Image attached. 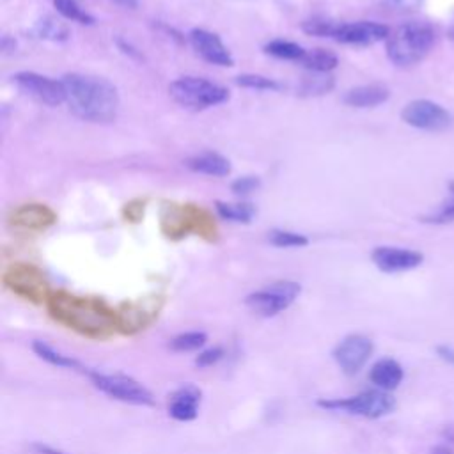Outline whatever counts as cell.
I'll list each match as a JSON object with an SVG mask.
<instances>
[{
	"instance_id": "obj_25",
	"label": "cell",
	"mask_w": 454,
	"mask_h": 454,
	"mask_svg": "<svg viewBox=\"0 0 454 454\" xmlns=\"http://www.w3.org/2000/svg\"><path fill=\"white\" fill-rule=\"evenodd\" d=\"M51 4L57 9V12L69 21H74L80 25L94 23V16L82 5L80 0H51Z\"/></svg>"
},
{
	"instance_id": "obj_34",
	"label": "cell",
	"mask_w": 454,
	"mask_h": 454,
	"mask_svg": "<svg viewBox=\"0 0 454 454\" xmlns=\"http://www.w3.org/2000/svg\"><path fill=\"white\" fill-rule=\"evenodd\" d=\"M223 356H225L223 348L213 346V348L202 349V351L195 356V365H199V367H211V365H215L216 362H220Z\"/></svg>"
},
{
	"instance_id": "obj_20",
	"label": "cell",
	"mask_w": 454,
	"mask_h": 454,
	"mask_svg": "<svg viewBox=\"0 0 454 454\" xmlns=\"http://www.w3.org/2000/svg\"><path fill=\"white\" fill-rule=\"evenodd\" d=\"M403 378H404V369L394 358H381L369 371L371 383L385 392L397 388L401 385Z\"/></svg>"
},
{
	"instance_id": "obj_10",
	"label": "cell",
	"mask_w": 454,
	"mask_h": 454,
	"mask_svg": "<svg viewBox=\"0 0 454 454\" xmlns=\"http://www.w3.org/2000/svg\"><path fill=\"white\" fill-rule=\"evenodd\" d=\"M12 82L21 92L30 96L37 103L48 106H59L66 103V89L62 80H53L34 71H20L12 76Z\"/></svg>"
},
{
	"instance_id": "obj_11",
	"label": "cell",
	"mask_w": 454,
	"mask_h": 454,
	"mask_svg": "<svg viewBox=\"0 0 454 454\" xmlns=\"http://www.w3.org/2000/svg\"><path fill=\"white\" fill-rule=\"evenodd\" d=\"M401 119L404 124L426 131H442L452 124V115L431 99H413L406 103L401 110Z\"/></svg>"
},
{
	"instance_id": "obj_17",
	"label": "cell",
	"mask_w": 454,
	"mask_h": 454,
	"mask_svg": "<svg viewBox=\"0 0 454 454\" xmlns=\"http://www.w3.org/2000/svg\"><path fill=\"white\" fill-rule=\"evenodd\" d=\"M57 222V215L44 204H23L12 209L9 223L23 231H44Z\"/></svg>"
},
{
	"instance_id": "obj_16",
	"label": "cell",
	"mask_w": 454,
	"mask_h": 454,
	"mask_svg": "<svg viewBox=\"0 0 454 454\" xmlns=\"http://www.w3.org/2000/svg\"><path fill=\"white\" fill-rule=\"evenodd\" d=\"M200 401H202V390L193 383H184L168 395L167 411L174 420L190 422L199 415Z\"/></svg>"
},
{
	"instance_id": "obj_18",
	"label": "cell",
	"mask_w": 454,
	"mask_h": 454,
	"mask_svg": "<svg viewBox=\"0 0 454 454\" xmlns=\"http://www.w3.org/2000/svg\"><path fill=\"white\" fill-rule=\"evenodd\" d=\"M184 165L192 172L204 174V176H213V177H223V176L231 174V161L225 156H222L220 153H215V151L197 153V154L186 158Z\"/></svg>"
},
{
	"instance_id": "obj_21",
	"label": "cell",
	"mask_w": 454,
	"mask_h": 454,
	"mask_svg": "<svg viewBox=\"0 0 454 454\" xmlns=\"http://www.w3.org/2000/svg\"><path fill=\"white\" fill-rule=\"evenodd\" d=\"M32 349H34V353H35L39 358H43L44 362H48V364H51V365H55V367H64V369L78 371V372H82V374H85V376H87V372L90 371L89 367H85V365H83L82 362H78L76 358L67 356V355L57 351L55 348H51L50 344H46V342H43V340H34V342H32Z\"/></svg>"
},
{
	"instance_id": "obj_27",
	"label": "cell",
	"mask_w": 454,
	"mask_h": 454,
	"mask_svg": "<svg viewBox=\"0 0 454 454\" xmlns=\"http://www.w3.org/2000/svg\"><path fill=\"white\" fill-rule=\"evenodd\" d=\"M333 87V78L328 73H310L309 76L301 78L300 83V92L307 96H317L332 90Z\"/></svg>"
},
{
	"instance_id": "obj_12",
	"label": "cell",
	"mask_w": 454,
	"mask_h": 454,
	"mask_svg": "<svg viewBox=\"0 0 454 454\" xmlns=\"http://www.w3.org/2000/svg\"><path fill=\"white\" fill-rule=\"evenodd\" d=\"M388 34H390V28L378 21H369V20L337 21L330 39L342 44L369 46L380 41H387Z\"/></svg>"
},
{
	"instance_id": "obj_8",
	"label": "cell",
	"mask_w": 454,
	"mask_h": 454,
	"mask_svg": "<svg viewBox=\"0 0 454 454\" xmlns=\"http://www.w3.org/2000/svg\"><path fill=\"white\" fill-rule=\"evenodd\" d=\"M2 280L7 289L32 303H46V298L51 293L44 273L27 262L11 264L4 271Z\"/></svg>"
},
{
	"instance_id": "obj_29",
	"label": "cell",
	"mask_w": 454,
	"mask_h": 454,
	"mask_svg": "<svg viewBox=\"0 0 454 454\" xmlns=\"http://www.w3.org/2000/svg\"><path fill=\"white\" fill-rule=\"evenodd\" d=\"M35 34L43 39H51V41H64L69 35V30L64 23L53 20V18H44L35 25Z\"/></svg>"
},
{
	"instance_id": "obj_9",
	"label": "cell",
	"mask_w": 454,
	"mask_h": 454,
	"mask_svg": "<svg viewBox=\"0 0 454 454\" xmlns=\"http://www.w3.org/2000/svg\"><path fill=\"white\" fill-rule=\"evenodd\" d=\"M163 307L161 296H145L137 301H126L117 312V332L124 335H135L145 330L160 314Z\"/></svg>"
},
{
	"instance_id": "obj_24",
	"label": "cell",
	"mask_w": 454,
	"mask_h": 454,
	"mask_svg": "<svg viewBox=\"0 0 454 454\" xmlns=\"http://www.w3.org/2000/svg\"><path fill=\"white\" fill-rule=\"evenodd\" d=\"M300 64L310 73H330L332 69L337 67L339 59L335 53H332L328 50L316 48V50H307V53Z\"/></svg>"
},
{
	"instance_id": "obj_15",
	"label": "cell",
	"mask_w": 454,
	"mask_h": 454,
	"mask_svg": "<svg viewBox=\"0 0 454 454\" xmlns=\"http://www.w3.org/2000/svg\"><path fill=\"white\" fill-rule=\"evenodd\" d=\"M371 259L378 270L385 273H399V271H408L420 266L424 261V255L411 248L376 247L371 252Z\"/></svg>"
},
{
	"instance_id": "obj_28",
	"label": "cell",
	"mask_w": 454,
	"mask_h": 454,
	"mask_svg": "<svg viewBox=\"0 0 454 454\" xmlns=\"http://www.w3.org/2000/svg\"><path fill=\"white\" fill-rule=\"evenodd\" d=\"M268 241L278 248H300L309 245V238L305 234L286 231V229H273L268 232Z\"/></svg>"
},
{
	"instance_id": "obj_30",
	"label": "cell",
	"mask_w": 454,
	"mask_h": 454,
	"mask_svg": "<svg viewBox=\"0 0 454 454\" xmlns=\"http://www.w3.org/2000/svg\"><path fill=\"white\" fill-rule=\"evenodd\" d=\"M236 83L245 89H255V90H278L280 83L275 82L273 78L262 76V74H254V73H245L236 76Z\"/></svg>"
},
{
	"instance_id": "obj_39",
	"label": "cell",
	"mask_w": 454,
	"mask_h": 454,
	"mask_svg": "<svg viewBox=\"0 0 454 454\" xmlns=\"http://www.w3.org/2000/svg\"><path fill=\"white\" fill-rule=\"evenodd\" d=\"M431 454H454L449 447H443V445H436L431 449Z\"/></svg>"
},
{
	"instance_id": "obj_35",
	"label": "cell",
	"mask_w": 454,
	"mask_h": 454,
	"mask_svg": "<svg viewBox=\"0 0 454 454\" xmlns=\"http://www.w3.org/2000/svg\"><path fill=\"white\" fill-rule=\"evenodd\" d=\"M436 355L447 362L449 365H454V348L452 346H447V344H440L436 346Z\"/></svg>"
},
{
	"instance_id": "obj_2",
	"label": "cell",
	"mask_w": 454,
	"mask_h": 454,
	"mask_svg": "<svg viewBox=\"0 0 454 454\" xmlns=\"http://www.w3.org/2000/svg\"><path fill=\"white\" fill-rule=\"evenodd\" d=\"M66 89V105L82 121L112 122L119 112L117 87L106 78L66 73L62 78Z\"/></svg>"
},
{
	"instance_id": "obj_22",
	"label": "cell",
	"mask_w": 454,
	"mask_h": 454,
	"mask_svg": "<svg viewBox=\"0 0 454 454\" xmlns=\"http://www.w3.org/2000/svg\"><path fill=\"white\" fill-rule=\"evenodd\" d=\"M215 209L220 218L234 223H248L255 216V206L250 202H225L216 200Z\"/></svg>"
},
{
	"instance_id": "obj_5",
	"label": "cell",
	"mask_w": 454,
	"mask_h": 454,
	"mask_svg": "<svg viewBox=\"0 0 454 454\" xmlns=\"http://www.w3.org/2000/svg\"><path fill=\"white\" fill-rule=\"evenodd\" d=\"M317 406L332 411H344V413L364 417V419H380L392 413L397 403L388 392L376 388V390H364L349 397L319 399Z\"/></svg>"
},
{
	"instance_id": "obj_4",
	"label": "cell",
	"mask_w": 454,
	"mask_h": 454,
	"mask_svg": "<svg viewBox=\"0 0 454 454\" xmlns=\"http://www.w3.org/2000/svg\"><path fill=\"white\" fill-rule=\"evenodd\" d=\"M170 98L188 110H206L229 99V90L200 76H179L168 85Z\"/></svg>"
},
{
	"instance_id": "obj_26",
	"label": "cell",
	"mask_w": 454,
	"mask_h": 454,
	"mask_svg": "<svg viewBox=\"0 0 454 454\" xmlns=\"http://www.w3.org/2000/svg\"><path fill=\"white\" fill-rule=\"evenodd\" d=\"M206 340H207V335L204 332H183L170 339L168 348L177 353L197 351L206 344Z\"/></svg>"
},
{
	"instance_id": "obj_19",
	"label": "cell",
	"mask_w": 454,
	"mask_h": 454,
	"mask_svg": "<svg viewBox=\"0 0 454 454\" xmlns=\"http://www.w3.org/2000/svg\"><path fill=\"white\" fill-rule=\"evenodd\" d=\"M390 98V90L381 83L358 85L346 90L342 101L353 108H372L385 103Z\"/></svg>"
},
{
	"instance_id": "obj_6",
	"label": "cell",
	"mask_w": 454,
	"mask_h": 454,
	"mask_svg": "<svg viewBox=\"0 0 454 454\" xmlns=\"http://www.w3.org/2000/svg\"><path fill=\"white\" fill-rule=\"evenodd\" d=\"M87 378L92 381V385L101 390L103 394L110 395L112 399L128 403V404H137V406H153L154 397L153 394L135 378L122 374V372H99V371H89Z\"/></svg>"
},
{
	"instance_id": "obj_3",
	"label": "cell",
	"mask_w": 454,
	"mask_h": 454,
	"mask_svg": "<svg viewBox=\"0 0 454 454\" xmlns=\"http://www.w3.org/2000/svg\"><path fill=\"white\" fill-rule=\"evenodd\" d=\"M387 57L399 67L419 64L434 44V30L426 21H404L387 37Z\"/></svg>"
},
{
	"instance_id": "obj_32",
	"label": "cell",
	"mask_w": 454,
	"mask_h": 454,
	"mask_svg": "<svg viewBox=\"0 0 454 454\" xmlns=\"http://www.w3.org/2000/svg\"><path fill=\"white\" fill-rule=\"evenodd\" d=\"M337 21L332 20H325V18H312L303 21L301 28L310 34V35H317V37H332V32L335 28Z\"/></svg>"
},
{
	"instance_id": "obj_7",
	"label": "cell",
	"mask_w": 454,
	"mask_h": 454,
	"mask_svg": "<svg viewBox=\"0 0 454 454\" xmlns=\"http://www.w3.org/2000/svg\"><path fill=\"white\" fill-rule=\"evenodd\" d=\"M301 286L294 280H277L271 282L245 298V305L261 317H271L291 307V303L300 296Z\"/></svg>"
},
{
	"instance_id": "obj_13",
	"label": "cell",
	"mask_w": 454,
	"mask_h": 454,
	"mask_svg": "<svg viewBox=\"0 0 454 454\" xmlns=\"http://www.w3.org/2000/svg\"><path fill=\"white\" fill-rule=\"evenodd\" d=\"M372 351L374 344L369 337L362 333H349L333 348L332 355L340 371L348 376H353L367 364Z\"/></svg>"
},
{
	"instance_id": "obj_36",
	"label": "cell",
	"mask_w": 454,
	"mask_h": 454,
	"mask_svg": "<svg viewBox=\"0 0 454 454\" xmlns=\"http://www.w3.org/2000/svg\"><path fill=\"white\" fill-rule=\"evenodd\" d=\"M30 447L35 454H67V452H64L60 449H55V447H50L46 443H32Z\"/></svg>"
},
{
	"instance_id": "obj_41",
	"label": "cell",
	"mask_w": 454,
	"mask_h": 454,
	"mask_svg": "<svg viewBox=\"0 0 454 454\" xmlns=\"http://www.w3.org/2000/svg\"><path fill=\"white\" fill-rule=\"evenodd\" d=\"M449 190H450V195H454V179L449 183Z\"/></svg>"
},
{
	"instance_id": "obj_40",
	"label": "cell",
	"mask_w": 454,
	"mask_h": 454,
	"mask_svg": "<svg viewBox=\"0 0 454 454\" xmlns=\"http://www.w3.org/2000/svg\"><path fill=\"white\" fill-rule=\"evenodd\" d=\"M449 37H450V39H454V21H452V25L449 27Z\"/></svg>"
},
{
	"instance_id": "obj_1",
	"label": "cell",
	"mask_w": 454,
	"mask_h": 454,
	"mask_svg": "<svg viewBox=\"0 0 454 454\" xmlns=\"http://www.w3.org/2000/svg\"><path fill=\"white\" fill-rule=\"evenodd\" d=\"M46 310L53 321L87 339H108L117 332V312L99 298L51 291Z\"/></svg>"
},
{
	"instance_id": "obj_23",
	"label": "cell",
	"mask_w": 454,
	"mask_h": 454,
	"mask_svg": "<svg viewBox=\"0 0 454 454\" xmlns=\"http://www.w3.org/2000/svg\"><path fill=\"white\" fill-rule=\"evenodd\" d=\"M264 53L275 57V59H280V60H291V62H301L307 50L293 41H287V39H271L270 43L264 44Z\"/></svg>"
},
{
	"instance_id": "obj_33",
	"label": "cell",
	"mask_w": 454,
	"mask_h": 454,
	"mask_svg": "<svg viewBox=\"0 0 454 454\" xmlns=\"http://www.w3.org/2000/svg\"><path fill=\"white\" fill-rule=\"evenodd\" d=\"M259 188H261V179L257 176H241L231 183V190L236 195H248Z\"/></svg>"
},
{
	"instance_id": "obj_31",
	"label": "cell",
	"mask_w": 454,
	"mask_h": 454,
	"mask_svg": "<svg viewBox=\"0 0 454 454\" xmlns=\"http://www.w3.org/2000/svg\"><path fill=\"white\" fill-rule=\"evenodd\" d=\"M420 222H424V223H436V225H443V223L454 222V195H450V199L443 200L433 213L420 216Z\"/></svg>"
},
{
	"instance_id": "obj_37",
	"label": "cell",
	"mask_w": 454,
	"mask_h": 454,
	"mask_svg": "<svg viewBox=\"0 0 454 454\" xmlns=\"http://www.w3.org/2000/svg\"><path fill=\"white\" fill-rule=\"evenodd\" d=\"M117 44H119L121 51L126 53V55H129L131 59H142V53L137 51V48H133L129 43H126V41H122V39H117Z\"/></svg>"
},
{
	"instance_id": "obj_14",
	"label": "cell",
	"mask_w": 454,
	"mask_h": 454,
	"mask_svg": "<svg viewBox=\"0 0 454 454\" xmlns=\"http://www.w3.org/2000/svg\"><path fill=\"white\" fill-rule=\"evenodd\" d=\"M188 41L202 60L222 67L234 66L232 53L215 32H209L206 28H192L188 32Z\"/></svg>"
},
{
	"instance_id": "obj_38",
	"label": "cell",
	"mask_w": 454,
	"mask_h": 454,
	"mask_svg": "<svg viewBox=\"0 0 454 454\" xmlns=\"http://www.w3.org/2000/svg\"><path fill=\"white\" fill-rule=\"evenodd\" d=\"M110 2H114L115 5H119L122 9H131V11L138 7V0H110Z\"/></svg>"
}]
</instances>
